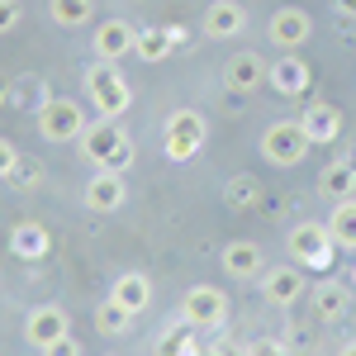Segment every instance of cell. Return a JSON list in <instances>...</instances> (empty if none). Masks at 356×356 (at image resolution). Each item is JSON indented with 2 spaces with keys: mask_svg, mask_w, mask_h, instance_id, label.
I'll use <instances>...</instances> for the list:
<instances>
[{
  "mask_svg": "<svg viewBox=\"0 0 356 356\" xmlns=\"http://www.w3.org/2000/svg\"><path fill=\"white\" fill-rule=\"evenodd\" d=\"M81 157L90 162V171H129L134 166V138L124 134L119 119H95L81 134Z\"/></svg>",
  "mask_w": 356,
  "mask_h": 356,
  "instance_id": "obj_1",
  "label": "cell"
},
{
  "mask_svg": "<svg viewBox=\"0 0 356 356\" xmlns=\"http://www.w3.org/2000/svg\"><path fill=\"white\" fill-rule=\"evenodd\" d=\"M86 100H90V110L100 114V119H119V114H129L134 105V86L119 76V67L114 62H90L86 67Z\"/></svg>",
  "mask_w": 356,
  "mask_h": 356,
  "instance_id": "obj_2",
  "label": "cell"
},
{
  "mask_svg": "<svg viewBox=\"0 0 356 356\" xmlns=\"http://www.w3.org/2000/svg\"><path fill=\"white\" fill-rule=\"evenodd\" d=\"M204 143H209V124H204V114L191 110V105H181V110L166 114L162 124V152L171 162H195L200 152H204Z\"/></svg>",
  "mask_w": 356,
  "mask_h": 356,
  "instance_id": "obj_3",
  "label": "cell"
},
{
  "mask_svg": "<svg viewBox=\"0 0 356 356\" xmlns=\"http://www.w3.org/2000/svg\"><path fill=\"white\" fill-rule=\"evenodd\" d=\"M86 124H90L86 110L76 100H67V95H48V100L38 105V134H43V143H53V147L81 143Z\"/></svg>",
  "mask_w": 356,
  "mask_h": 356,
  "instance_id": "obj_4",
  "label": "cell"
},
{
  "mask_svg": "<svg viewBox=\"0 0 356 356\" xmlns=\"http://www.w3.org/2000/svg\"><path fill=\"white\" fill-rule=\"evenodd\" d=\"M309 134H304L300 119H275V124H266V134H261V157L271 166H300L304 157H309Z\"/></svg>",
  "mask_w": 356,
  "mask_h": 356,
  "instance_id": "obj_5",
  "label": "cell"
},
{
  "mask_svg": "<svg viewBox=\"0 0 356 356\" xmlns=\"http://www.w3.org/2000/svg\"><path fill=\"white\" fill-rule=\"evenodd\" d=\"M181 323H191L195 332H219L228 323V295L219 285H191L181 295Z\"/></svg>",
  "mask_w": 356,
  "mask_h": 356,
  "instance_id": "obj_6",
  "label": "cell"
},
{
  "mask_svg": "<svg viewBox=\"0 0 356 356\" xmlns=\"http://www.w3.org/2000/svg\"><path fill=\"white\" fill-rule=\"evenodd\" d=\"M332 233L328 223H295L290 228V257H295V266H309V271H328L332 266Z\"/></svg>",
  "mask_w": 356,
  "mask_h": 356,
  "instance_id": "obj_7",
  "label": "cell"
},
{
  "mask_svg": "<svg viewBox=\"0 0 356 356\" xmlns=\"http://www.w3.org/2000/svg\"><path fill=\"white\" fill-rule=\"evenodd\" d=\"M72 332V314L62 309V304H38V309H29L24 318V342L29 347H53V342H62Z\"/></svg>",
  "mask_w": 356,
  "mask_h": 356,
  "instance_id": "obj_8",
  "label": "cell"
},
{
  "mask_svg": "<svg viewBox=\"0 0 356 356\" xmlns=\"http://www.w3.org/2000/svg\"><path fill=\"white\" fill-rule=\"evenodd\" d=\"M266 38H271L275 48L295 53V48H304V43L314 38V15L300 10V5H280L271 15V24H266Z\"/></svg>",
  "mask_w": 356,
  "mask_h": 356,
  "instance_id": "obj_9",
  "label": "cell"
},
{
  "mask_svg": "<svg viewBox=\"0 0 356 356\" xmlns=\"http://www.w3.org/2000/svg\"><path fill=\"white\" fill-rule=\"evenodd\" d=\"M124 200H129L124 171H90V181L81 191V204L90 214H114V209H124Z\"/></svg>",
  "mask_w": 356,
  "mask_h": 356,
  "instance_id": "obj_10",
  "label": "cell"
},
{
  "mask_svg": "<svg viewBox=\"0 0 356 356\" xmlns=\"http://www.w3.org/2000/svg\"><path fill=\"white\" fill-rule=\"evenodd\" d=\"M134 48H138V29L129 19H119V15H110L105 24H95V33H90L95 62H119V57L134 53Z\"/></svg>",
  "mask_w": 356,
  "mask_h": 356,
  "instance_id": "obj_11",
  "label": "cell"
},
{
  "mask_svg": "<svg viewBox=\"0 0 356 356\" xmlns=\"http://www.w3.org/2000/svg\"><path fill=\"white\" fill-rule=\"evenodd\" d=\"M266 62L257 53H233L228 62H223V86L233 90V95H257L261 86H266Z\"/></svg>",
  "mask_w": 356,
  "mask_h": 356,
  "instance_id": "obj_12",
  "label": "cell"
},
{
  "mask_svg": "<svg viewBox=\"0 0 356 356\" xmlns=\"http://www.w3.org/2000/svg\"><path fill=\"white\" fill-rule=\"evenodd\" d=\"M247 29V10L238 0H209V10H204V19H200V33L204 38H238Z\"/></svg>",
  "mask_w": 356,
  "mask_h": 356,
  "instance_id": "obj_13",
  "label": "cell"
},
{
  "mask_svg": "<svg viewBox=\"0 0 356 356\" xmlns=\"http://www.w3.org/2000/svg\"><path fill=\"white\" fill-rule=\"evenodd\" d=\"M300 295H304L300 266H271V271H261V300H266V304H275V309H290Z\"/></svg>",
  "mask_w": 356,
  "mask_h": 356,
  "instance_id": "obj_14",
  "label": "cell"
},
{
  "mask_svg": "<svg viewBox=\"0 0 356 356\" xmlns=\"http://www.w3.org/2000/svg\"><path fill=\"white\" fill-rule=\"evenodd\" d=\"M300 124H304V134H309L314 147H328V143H337V134H342V110L328 105V100H314V105L300 114Z\"/></svg>",
  "mask_w": 356,
  "mask_h": 356,
  "instance_id": "obj_15",
  "label": "cell"
},
{
  "mask_svg": "<svg viewBox=\"0 0 356 356\" xmlns=\"http://www.w3.org/2000/svg\"><path fill=\"white\" fill-rule=\"evenodd\" d=\"M314 81V72H309V62H300L295 53H285L280 62H271V72H266V86H271L275 95H304Z\"/></svg>",
  "mask_w": 356,
  "mask_h": 356,
  "instance_id": "obj_16",
  "label": "cell"
},
{
  "mask_svg": "<svg viewBox=\"0 0 356 356\" xmlns=\"http://www.w3.org/2000/svg\"><path fill=\"white\" fill-rule=\"evenodd\" d=\"M110 300L138 318V314L152 304V280H147L143 271H119V275H114V285H110Z\"/></svg>",
  "mask_w": 356,
  "mask_h": 356,
  "instance_id": "obj_17",
  "label": "cell"
},
{
  "mask_svg": "<svg viewBox=\"0 0 356 356\" xmlns=\"http://www.w3.org/2000/svg\"><path fill=\"white\" fill-rule=\"evenodd\" d=\"M219 266L233 275V280H257V271H261L266 261H261V247L257 243H243V238H238V243H228L219 252Z\"/></svg>",
  "mask_w": 356,
  "mask_h": 356,
  "instance_id": "obj_18",
  "label": "cell"
},
{
  "mask_svg": "<svg viewBox=\"0 0 356 356\" xmlns=\"http://www.w3.org/2000/svg\"><path fill=\"white\" fill-rule=\"evenodd\" d=\"M356 191V162H347V157H332L323 171H318V195L323 200H347V195Z\"/></svg>",
  "mask_w": 356,
  "mask_h": 356,
  "instance_id": "obj_19",
  "label": "cell"
},
{
  "mask_svg": "<svg viewBox=\"0 0 356 356\" xmlns=\"http://www.w3.org/2000/svg\"><path fill=\"white\" fill-rule=\"evenodd\" d=\"M323 223H328L332 243H337V247H347V252H356V195L337 200V204H332V214H328Z\"/></svg>",
  "mask_w": 356,
  "mask_h": 356,
  "instance_id": "obj_20",
  "label": "cell"
},
{
  "mask_svg": "<svg viewBox=\"0 0 356 356\" xmlns=\"http://www.w3.org/2000/svg\"><path fill=\"white\" fill-rule=\"evenodd\" d=\"M48 247H53V238H48L43 223H15V233H10V252H15V257L33 261V257H43Z\"/></svg>",
  "mask_w": 356,
  "mask_h": 356,
  "instance_id": "obj_21",
  "label": "cell"
},
{
  "mask_svg": "<svg viewBox=\"0 0 356 356\" xmlns=\"http://www.w3.org/2000/svg\"><path fill=\"white\" fill-rule=\"evenodd\" d=\"M95 15V0H48V19L57 29H86Z\"/></svg>",
  "mask_w": 356,
  "mask_h": 356,
  "instance_id": "obj_22",
  "label": "cell"
},
{
  "mask_svg": "<svg viewBox=\"0 0 356 356\" xmlns=\"http://www.w3.org/2000/svg\"><path fill=\"white\" fill-rule=\"evenodd\" d=\"M171 53H176V38L166 33V24H157V29H138V48H134V57H143V62H166Z\"/></svg>",
  "mask_w": 356,
  "mask_h": 356,
  "instance_id": "obj_23",
  "label": "cell"
},
{
  "mask_svg": "<svg viewBox=\"0 0 356 356\" xmlns=\"http://www.w3.org/2000/svg\"><path fill=\"white\" fill-rule=\"evenodd\" d=\"M314 314L328 323V318H342L347 314V285H337V280H323L318 290H314Z\"/></svg>",
  "mask_w": 356,
  "mask_h": 356,
  "instance_id": "obj_24",
  "label": "cell"
},
{
  "mask_svg": "<svg viewBox=\"0 0 356 356\" xmlns=\"http://www.w3.org/2000/svg\"><path fill=\"white\" fill-rule=\"evenodd\" d=\"M200 352H204V347L195 342V328H191V323H186V332L171 323V328L157 337V356H200Z\"/></svg>",
  "mask_w": 356,
  "mask_h": 356,
  "instance_id": "obj_25",
  "label": "cell"
},
{
  "mask_svg": "<svg viewBox=\"0 0 356 356\" xmlns=\"http://www.w3.org/2000/svg\"><path fill=\"white\" fill-rule=\"evenodd\" d=\"M95 328L105 332V337H124V332L134 328V314H129V309H119L114 300H105L100 309H95Z\"/></svg>",
  "mask_w": 356,
  "mask_h": 356,
  "instance_id": "obj_26",
  "label": "cell"
},
{
  "mask_svg": "<svg viewBox=\"0 0 356 356\" xmlns=\"http://www.w3.org/2000/svg\"><path fill=\"white\" fill-rule=\"evenodd\" d=\"M19 19H24V5H19V0H0V38H5V33H15Z\"/></svg>",
  "mask_w": 356,
  "mask_h": 356,
  "instance_id": "obj_27",
  "label": "cell"
},
{
  "mask_svg": "<svg viewBox=\"0 0 356 356\" xmlns=\"http://www.w3.org/2000/svg\"><path fill=\"white\" fill-rule=\"evenodd\" d=\"M15 171H19V147L10 138H0V181H10Z\"/></svg>",
  "mask_w": 356,
  "mask_h": 356,
  "instance_id": "obj_28",
  "label": "cell"
},
{
  "mask_svg": "<svg viewBox=\"0 0 356 356\" xmlns=\"http://www.w3.org/2000/svg\"><path fill=\"white\" fill-rule=\"evenodd\" d=\"M43 356H81V342H76V337L67 332L62 342H53V347H43Z\"/></svg>",
  "mask_w": 356,
  "mask_h": 356,
  "instance_id": "obj_29",
  "label": "cell"
},
{
  "mask_svg": "<svg viewBox=\"0 0 356 356\" xmlns=\"http://www.w3.org/2000/svg\"><path fill=\"white\" fill-rule=\"evenodd\" d=\"M247 356H285V347H280L275 337H257V342L247 347Z\"/></svg>",
  "mask_w": 356,
  "mask_h": 356,
  "instance_id": "obj_30",
  "label": "cell"
},
{
  "mask_svg": "<svg viewBox=\"0 0 356 356\" xmlns=\"http://www.w3.org/2000/svg\"><path fill=\"white\" fill-rule=\"evenodd\" d=\"M247 200H252V181L238 176V181H233V191H228V204H247Z\"/></svg>",
  "mask_w": 356,
  "mask_h": 356,
  "instance_id": "obj_31",
  "label": "cell"
},
{
  "mask_svg": "<svg viewBox=\"0 0 356 356\" xmlns=\"http://www.w3.org/2000/svg\"><path fill=\"white\" fill-rule=\"evenodd\" d=\"M332 10H337L342 19H356V0H332Z\"/></svg>",
  "mask_w": 356,
  "mask_h": 356,
  "instance_id": "obj_32",
  "label": "cell"
},
{
  "mask_svg": "<svg viewBox=\"0 0 356 356\" xmlns=\"http://www.w3.org/2000/svg\"><path fill=\"white\" fill-rule=\"evenodd\" d=\"M166 33H171V38H176V48H181V43H186V38H191V33H186V24H166Z\"/></svg>",
  "mask_w": 356,
  "mask_h": 356,
  "instance_id": "obj_33",
  "label": "cell"
},
{
  "mask_svg": "<svg viewBox=\"0 0 356 356\" xmlns=\"http://www.w3.org/2000/svg\"><path fill=\"white\" fill-rule=\"evenodd\" d=\"M337 356H356V337H352V342H342V352H337Z\"/></svg>",
  "mask_w": 356,
  "mask_h": 356,
  "instance_id": "obj_34",
  "label": "cell"
},
{
  "mask_svg": "<svg viewBox=\"0 0 356 356\" xmlns=\"http://www.w3.org/2000/svg\"><path fill=\"white\" fill-rule=\"evenodd\" d=\"M347 285H352V290H356V261H352V266H347Z\"/></svg>",
  "mask_w": 356,
  "mask_h": 356,
  "instance_id": "obj_35",
  "label": "cell"
},
{
  "mask_svg": "<svg viewBox=\"0 0 356 356\" xmlns=\"http://www.w3.org/2000/svg\"><path fill=\"white\" fill-rule=\"evenodd\" d=\"M200 356H223V352H219V347H204V352H200Z\"/></svg>",
  "mask_w": 356,
  "mask_h": 356,
  "instance_id": "obj_36",
  "label": "cell"
},
{
  "mask_svg": "<svg viewBox=\"0 0 356 356\" xmlns=\"http://www.w3.org/2000/svg\"><path fill=\"white\" fill-rule=\"evenodd\" d=\"M0 105H5V76H0Z\"/></svg>",
  "mask_w": 356,
  "mask_h": 356,
  "instance_id": "obj_37",
  "label": "cell"
}]
</instances>
